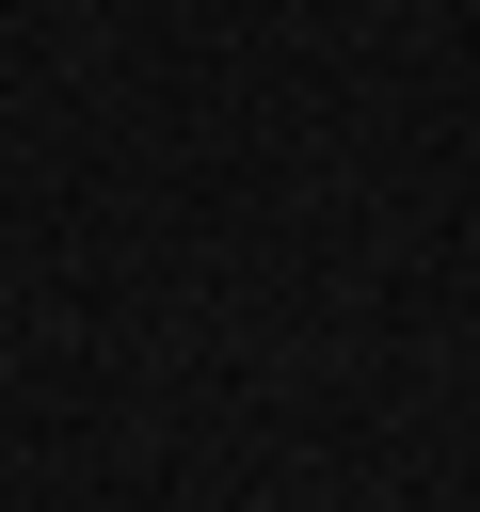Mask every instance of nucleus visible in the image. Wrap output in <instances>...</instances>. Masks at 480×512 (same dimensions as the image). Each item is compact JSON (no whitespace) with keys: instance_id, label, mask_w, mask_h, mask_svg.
<instances>
[]
</instances>
